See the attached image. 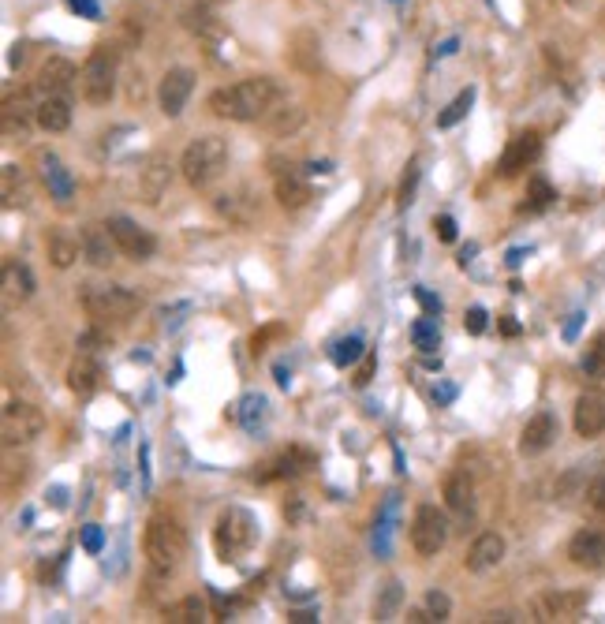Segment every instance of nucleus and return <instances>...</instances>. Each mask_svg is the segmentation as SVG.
<instances>
[{"instance_id":"13","label":"nucleus","mask_w":605,"mask_h":624,"mask_svg":"<svg viewBox=\"0 0 605 624\" xmlns=\"http://www.w3.org/2000/svg\"><path fill=\"white\" fill-rule=\"evenodd\" d=\"M531 610L538 621H572L587 610V591H542Z\"/></svg>"},{"instance_id":"42","label":"nucleus","mask_w":605,"mask_h":624,"mask_svg":"<svg viewBox=\"0 0 605 624\" xmlns=\"http://www.w3.org/2000/svg\"><path fill=\"white\" fill-rule=\"evenodd\" d=\"M262 408H266V400L262 397H243V426H247V430H254V412H262ZM266 415V412H262Z\"/></svg>"},{"instance_id":"49","label":"nucleus","mask_w":605,"mask_h":624,"mask_svg":"<svg viewBox=\"0 0 605 624\" xmlns=\"http://www.w3.org/2000/svg\"><path fill=\"white\" fill-rule=\"evenodd\" d=\"M501 329H505L508 337H516V333H520V322H512V318H501Z\"/></svg>"},{"instance_id":"15","label":"nucleus","mask_w":605,"mask_h":624,"mask_svg":"<svg viewBox=\"0 0 605 624\" xmlns=\"http://www.w3.org/2000/svg\"><path fill=\"white\" fill-rule=\"evenodd\" d=\"M572 426H576L579 438H598V434H605V393L602 389L579 393L576 408H572Z\"/></svg>"},{"instance_id":"6","label":"nucleus","mask_w":605,"mask_h":624,"mask_svg":"<svg viewBox=\"0 0 605 624\" xmlns=\"http://www.w3.org/2000/svg\"><path fill=\"white\" fill-rule=\"evenodd\" d=\"M254 535H258V527L247 509H225L213 524V546H217L221 561H240L251 550Z\"/></svg>"},{"instance_id":"40","label":"nucleus","mask_w":605,"mask_h":624,"mask_svg":"<svg viewBox=\"0 0 605 624\" xmlns=\"http://www.w3.org/2000/svg\"><path fill=\"white\" fill-rule=\"evenodd\" d=\"M415 187H419V161L408 165V176H404V184H400V206H411V202H415Z\"/></svg>"},{"instance_id":"7","label":"nucleus","mask_w":605,"mask_h":624,"mask_svg":"<svg viewBox=\"0 0 605 624\" xmlns=\"http://www.w3.org/2000/svg\"><path fill=\"white\" fill-rule=\"evenodd\" d=\"M449 542V516L437 505H419L411 520V546L419 557H437Z\"/></svg>"},{"instance_id":"18","label":"nucleus","mask_w":605,"mask_h":624,"mask_svg":"<svg viewBox=\"0 0 605 624\" xmlns=\"http://www.w3.org/2000/svg\"><path fill=\"white\" fill-rule=\"evenodd\" d=\"M79 243H83V258L90 266H98V270L113 266L116 255H120V247H116L109 225H83L79 228Z\"/></svg>"},{"instance_id":"2","label":"nucleus","mask_w":605,"mask_h":624,"mask_svg":"<svg viewBox=\"0 0 605 624\" xmlns=\"http://www.w3.org/2000/svg\"><path fill=\"white\" fill-rule=\"evenodd\" d=\"M142 550H146L150 576L154 580H172L183 568V557H187V531H183V524L176 516L157 512V516H150V524H146Z\"/></svg>"},{"instance_id":"32","label":"nucleus","mask_w":605,"mask_h":624,"mask_svg":"<svg viewBox=\"0 0 605 624\" xmlns=\"http://www.w3.org/2000/svg\"><path fill=\"white\" fill-rule=\"evenodd\" d=\"M583 505H587V512H591L594 520H602V524H605V471H598L591 483H587Z\"/></svg>"},{"instance_id":"19","label":"nucleus","mask_w":605,"mask_h":624,"mask_svg":"<svg viewBox=\"0 0 605 624\" xmlns=\"http://www.w3.org/2000/svg\"><path fill=\"white\" fill-rule=\"evenodd\" d=\"M217 213L225 217L228 225H240L247 228L258 217V195H254L251 187H236V191H225V195H217Z\"/></svg>"},{"instance_id":"21","label":"nucleus","mask_w":605,"mask_h":624,"mask_svg":"<svg viewBox=\"0 0 605 624\" xmlns=\"http://www.w3.org/2000/svg\"><path fill=\"white\" fill-rule=\"evenodd\" d=\"M75 86H79V71L64 57L45 60L42 71H38V98H45V94H68L71 98Z\"/></svg>"},{"instance_id":"10","label":"nucleus","mask_w":605,"mask_h":624,"mask_svg":"<svg viewBox=\"0 0 605 624\" xmlns=\"http://www.w3.org/2000/svg\"><path fill=\"white\" fill-rule=\"evenodd\" d=\"M538 154H542V135H538V131H523V135H516V139L505 146V154L497 161V176H501V180L520 176L523 169L535 165Z\"/></svg>"},{"instance_id":"27","label":"nucleus","mask_w":605,"mask_h":624,"mask_svg":"<svg viewBox=\"0 0 605 624\" xmlns=\"http://www.w3.org/2000/svg\"><path fill=\"white\" fill-rule=\"evenodd\" d=\"M38 128L53 131V135L71 128V98L68 94H45V98H38Z\"/></svg>"},{"instance_id":"20","label":"nucleus","mask_w":605,"mask_h":624,"mask_svg":"<svg viewBox=\"0 0 605 624\" xmlns=\"http://www.w3.org/2000/svg\"><path fill=\"white\" fill-rule=\"evenodd\" d=\"M557 441V419L553 412H538L527 419V426L520 430V456H542Z\"/></svg>"},{"instance_id":"3","label":"nucleus","mask_w":605,"mask_h":624,"mask_svg":"<svg viewBox=\"0 0 605 624\" xmlns=\"http://www.w3.org/2000/svg\"><path fill=\"white\" fill-rule=\"evenodd\" d=\"M228 165V142L221 135H198V139L187 142V150L180 157V176L187 184L202 191L210 187Z\"/></svg>"},{"instance_id":"25","label":"nucleus","mask_w":605,"mask_h":624,"mask_svg":"<svg viewBox=\"0 0 605 624\" xmlns=\"http://www.w3.org/2000/svg\"><path fill=\"white\" fill-rule=\"evenodd\" d=\"M30 124H38V101H30V94H19V98L4 101V135L8 139H23L30 131Z\"/></svg>"},{"instance_id":"23","label":"nucleus","mask_w":605,"mask_h":624,"mask_svg":"<svg viewBox=\"0 0 605 624\" xmlns=\"http://www.w3.org/2000/svg\"><path fill=\"white\" fill-rule=\"evenodd\" d=\"M98 385H101V363L94 359V352H86L83 348V352L71 359V367H68V389L79 400H86V397L98 393Z\"/></svg>"},{"instance_id":"43","label":"nucleus","mask_w":605,"mask_h":624,"mask_svg":"<svg viewBox=\"0 0 605 624\" xmlns=\"http://www.w3.org/2000/svg\"><path fill=\"white\" fill-rule=\"evenodd\" d=\"M464 326H467V333H475V337L486 333V311H482V307H471V311L464 314Z\"/></svg>"},{"instance_id":"36","label":"nucleus","mask_w":605,"mask_h":624,"mask_svg":"<svg viewBox=\"0 0 605 624\" xmlns=\"http://www.w3.org/2000/svg\"><path fill=\"white\" fill-rule=\"evenodd\" d=\"M527 210H546L549 202L557 199V191H553V187L546 184V180H542V176H535V180H531V184H527Z\"/></svg>"},{"instance_id":"50","label":"nucleus","mask_w":605,"mask_h":624,"mask_svg":"<svg viewBox=\"0 0 605 624\" xmlns=\"http://www.w3.org/2000/svg\"><path fill=\"white\" fill-rule=\"evenodd\" d=\"M598 471H605V460H602V468H598Z\"/></svg>"},{"instance_id":"8","label":"nucleus","mask_w":605,"mask_h":624,"mask_svg":"<svg viewBox=\"0 0 605 624\" xmlns=\"http://www.w3.org/2000/svg\"><path fill=\"white\" fill-rule=\"evenodd\" d=\"M45 430V415L27 404V400H12L4 415H0V434H4V449H15V445H30L34 438H42Z\"/></svg>"},{"instance_id":"1","label":"nucleus","mask_w":605,"mask_h":624,"mask_svg":"<svg viewBox=\"0 0 605 624\" xmlns=\"http://www.w3.org/2000/svg\"><path fill=\"white\" fill-rule=\"evenodd\" d=\"M284 90L277 79L269 75H251V79H240V83L217 86L210 94V113L221 116V120H236V124H251V120H266L277 105H281Z\"/></svg>"},{"instance_id":"22","label":"nucleus","mask_w":605,"mask_h":624,"mask_svg":"<svg viewBox=\"0 0 605 624\" xmlns=\"http://www.w3.org/2000/svg\"><path fill=\"white\" fill-rule=\"evenodd\" d=\"M172 184V161L165 154H154L146 165H142L139 172V191H142V202H150V206H157V202L165 199V191H169Z\"/></svg>"},{"instance_id":"4","label":"nucleus","mask_w":605,"mask_h":624,"mask_svg":"<svg viewBox=\"0 0 605 624\" xmlns=\"http://www.w3.org/2000/svg\"><path fill=\"white\" fill-rule=\"evenodd\" d=\"M79 307H83L94 322H120L142 307V296L127 284H79Z\"/></svg>"},{"instance_id":"16","label":"nucleus","mask_w":605,"mask_h":624,"mask_svg":"<svg viewBox=\"0 0 605 624\" xmlns=\"http://www.w3.org/2000/svg\"><path fill=\"white\" fill-rule=\"evenodd\" d=\"M445 505H449L456 516H471L475 512V494H479V483H475V471L471 468H456L445 475Z\"/></svg>"},{"instance_id":"37","label":"nucleus","mask_w":605,"mask_h":624,"mask_svg":"<svg viewBox=\"0 0 605 624\" xmlns=\"http://www.w3.org/2000/svg\"><path fill=\"white\" fill-rule=\"evenodd\" d=\"M266 120H269V128H273V131H292V128H299L303 113H299L296 105H277V109H273Z\"/></svg>"},{"instance_id":"11","label":"nucleus","mask_w":605,"mask_h":624,"mask_svg":"<svg viewBox=\"0 0 605 624\" xmlns=\"http://www.w3.org/2000/svg\"><path fill=\"white\" fill-rule=\"evenodd\" d=\"M568 561L583 572H605V531L602 527H583L568 542Z\"/></svg>"},{"instance_id":"30","label":"nucleus","mask_w":605,"mask_h":624,"mask_svg":"<svg viewBox=\"0 0 605 624\" xmlns=\"http://www.w3.org/2000/svg\"><path fill=\"white\" fill-rule=\"evenodd\" d=\"M475 105V86H467V90H460L456 98H452V105L445 109V113L437 116V128H456L460 120L467 116V109Z\"/></svg>"},{"instance_id":"39","label":"nucleus","mask_w":605,"mask_h":624,"mask_svg":"<svg viewBox=\"0 0 605 624\" xmlns=\"http://www.w3.org/2000/svg\"><path fill=\"white\" fill-rule=\"evenodd\" d=\"M426 610H430L434 621H449V613H452L449 595H445V591H426Z\"/></svg>"},{"instance_id":"26","label":"nucleus","mask_w":605,"mask_h":624,"mask_svg":"<svg viewBox=\"0 0 605 624\" xmlns=\"http://www.w3.org/2000/svg\"><path fill=\"white\" fill-rule=\"evenodd\" d=\"M45 255H49V262H53L57 270H71V266L83 258V243H79V236L64 232V228H53V232L45 236Z\"/></svg>"},{"instance_id":"46","label":"nucleus","mask_w":605,"mask_h":624,"mask_svg":"<svg viewBox=\"0 0 605 624\" xmlns=\"http://www.w3.org/2000/svg\"><path fill=\"white\" fill-rule=\"evenodd\" d=\"M370 374H374V355H366L363 367H359V374H355V385H366L370 382Z\"/></svg>"},{"instance_id":"17","label":"nucleus","mask_w":605,"mask_h":624,"mask_svg":"<svg viewBox=\"0 0 605 624\" xmlns=\"http://www.w3.org/2000/svg\"><path fill=\"white\" fill-rule=\"evenodd\" d=\"M505 554H508L505 539H501L497 531H482L479 539L471 542V550H467L464 565H467V572H475V576H486V572H493V568L505 561Z\"/></svg>"},{"instance_id":"44","label":"nucleus","mask_w":605,"mask_h":624,"mask_svg":"<svg viewBox=\"0 0 605 624\" xmlns=\"http://www.w3.org/2000/svg\"><path fill=\"white\" fill-rule=\"evenodd\" d=\"M434 228H437V236H441V240H445V243L456 240V221H452L449 213H441V217H437V221H434Z\"/></svg>"},{"instance_id":"9","label":"nucleus","mask_w":605,"mask_h":624,"mask_svg":"<svg viewBox=\"0 0 605 624\" xmlns=\"http://www.w3.org/2000/svg\"><path fill=\"white\" fill-rule=\"evenodd\" d=\"M105 225H109V232H113V240H116V247H120V255L135 258V262L154 258L157 240H154V232H150V228H142L139 221L120 217V213H116V217H109Z\"/></svg>"},{"instance_id":"45","label":"nucleus","mask_w":605,"mask_h":624,"mask_svg":"<svg viewBox=\"0 0 605 624\" xmlns=\"http://www.w3.org/2000/svg\"><path fill=\"white\" fill-rule=\"evenodd\" d=\"M415 296H419V303H423L430 314H441V299H434L430 292H423V288H415Z\"/></svg>"},{"instance_id":"47","label":"nucleus","mask_w":605,"mask_h":624,"mask_svg":"<svg viewBox=\"0 0 605 624\" xmlns=\"http://www.w3.org/2000/svg\"><path fill=\"white\" fill-rule=\"evenodd\" d=\"M579 326H583V314H572V322H568V326H564V341H576Z\"/></svg>"},{"instance_id":"31","label":"nucleus","mask_w":605,"mask_h":624,"mask_svg":"<svg viewBox=\"0 0 605 624\" xmlns=\"http://www.w3.org/2000/svg\"><path fill=\"white\" fill-rule=\"evenodd\" d=\"M411 344H415L419 352H434L437 344H441V329H437V318H419V322L411 326Z\"/></svg>"},{"instance_id":"35","label":"nucleus","mask_w":605,"mask_h":624,"mask_svg":"<svg viewBox=\"0 0 605 624\" xmlns=\"http://www.w3.org/2000/svg\"><path fill=\"white\" fill-rule=\"evenodd\" d=\"M583 374H591V378H605V333L602 337H594V344L587 348V355H583Z\"/></svg>"},{"instance_id":"33","label":"nucleus","mask_w":605,"mask_h":624,"mask_svg":"<svg viewBox=\"0 0 605 624\" xmlns=\"http://www.w3.org/2000/svg\"><path fill=\"white\" fill-rule=\"evenodd\" d=\"M363 337H344V341H337L333 348H329V359L337 363V367H352L355 359H363Z\"/></svg>"},{"instance_id":"41","label":"nucleus","mask_w":605,"mask_h":624,"mask_svg":"<svg viewBox=\"0 0 605 624\" xmlns=\"http://www.w3.org/2000/svg\"><path fill=\"white\" fill-rule=\"evenodd\" d=\"M101 542H105V535H101V527H98V524H86V527H83V550H86V554H98Z\"/></svg>"},{"instance_id":"14","label":"nucleus","mask_w":605,"mask_h":624,"mask_svg":"<svg viewBox=\"0 0 605 624\" xmlns=\"http://www.w3.org/2000/svg\"><path fill=\"white\" fill-rule=\"evenodd\" d=\"M273 191H277V202L284 210H303L310 202V184L303 169L284 165V161H273Z\"/></svg>"},{"instance_id":"28","label":"nucleus","mask_w":605,"mask_h":624,"mask_svg":"<svg viewBox=\"0 0 605 624\" xmlns=\"http://www.w3.org/2000/svg\"><path fill=\"white\" fill-rule=\"evenodd\" d=\"M38 165H42V184L49 187V199L57 202H68L75 195V180H71V172L60 165L53 154H38Z\"/></svg>"},{"instance_id":"5","label":"nucleus","mask_w":605,"mask_h":624,"mask_svg":"<svg viewBox=\"0 0 605 624\" xmlns=\"http://www.w3.org/2000/svg\"><path fill=\"white\" fill-rule=\"evenodd\" d=\"M116 94V53L109 45H98L79 68V98L86 105H109Z\"/></svg>"},{"instance_id":"34","label":"nucleus","mask_w":605,"mask_h":624,"mask_svg":"<svg viewBox=\"0 0 605 624\" xmlns=\"http://www.w3.org/2000/svg\"><path fill=\"white\" fill-rule=\"evenodd\" d=\"M169 621L172 624H198V621H206V606H202V598H183L180 606H172L169 610Z\"/></svg>"},{"instance_id":"38","label":"nucleus","mask_w":605,"mask_h":624,"mask_svg":"<svg viewBox=\"0 0 605 624\" xmlns=\"http://www.w3.org/2000/svg\"><path fill=\"white\" fill-rule=\"evenodd\" d=\"M587 494V483H583V471H568L561 483H557V501L568 505L572 497H583Z\"/></svg>"},{"instance_id":"24","label":"nucleus","mask_w":605,"mask_h":624,"mask_svg":"<svg viewBox=\"0 0 605 624\" xmlns=\"http://www.w3.org/2000/svg\"><path fill=\"white\" fill-rule=\"evenodd\" d=\"M0 288H4V311H15L19 303H27V299L34 296V273H30L23 262L8 258V262H4V281H0Z\"/></svg>"},{"instance_id":"12","label":"nucleus","mask_w":605,"mask_h":624,"mask_svg":"<svg viewBox=\"0 0 605 624\" xmlns=\"http://www.w3.org/2000/svg\"><path fill=\"white\" fill-rule=\"evenodd\" d=\"M191 90H195V71L191 68H169L165 71V79L157 86V105H161V113L176 120L183 113V105L191 98Z\"/></svg>"},{"instance_id":"48","label":"nucleus","mask_w":605,"mask_h":624,"mask_svg":"<svg viewBox=\"0 0 605 624\" xmlns=\"http://www.w3.org/2000/svg\"><path fill=\"white\" fill-rule=\"evenodd\" d=\"M408 621L411 624H426V621H434V617H430V610H408Z\"/></svg>"},{"instance_id":"29","label":"nucleus","mask_w":605,"mask_h":624,"mask_svg":"<svg viewBox=\"0 0 605 624\" xmlns=\"http://www.w3.org/2000/svg\"><path fill=\"white\" fill-rule=\"evenodd\" d=\"M400 602H404V587L396 580L381 583L378 598H374V621H393L396 613H400Z\"/></svg>"}]
</instances>
